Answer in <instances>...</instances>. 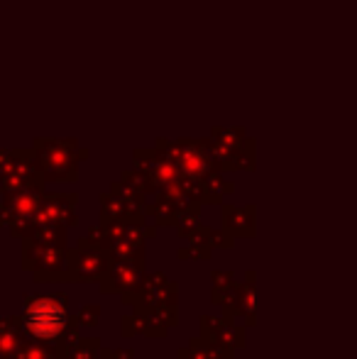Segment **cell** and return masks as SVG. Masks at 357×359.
Listing matches in <instances>:
<instances>
[{
	"mask_svg": "<svg viewBox=\"0 0 357 359\" xmlns=\"http://www.w3.org/2000/svg\"><path fill=\"white\" fill-rule=\"evenodd\" d=\"M67 325V311L57 298H37L25 311V327L39 340H54Z\"/></svg>",
	"mask_w": 357,
	"mask_h": 359,
	"instance_id": "obj_1",
	"label": "cell"
}]
</instances>
